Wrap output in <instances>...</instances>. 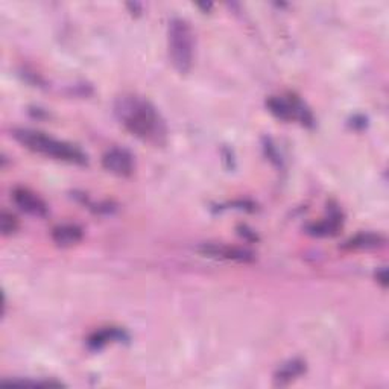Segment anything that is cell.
<instances>
[{
	"label": "cell",
	"mask_w": 389,
	"mask_h": 389,
	"mask_svg": "<svg viewBox=\"0 0 389 389\" xmlns=\"http://www.w3.org/2000/svg\"><path fill=\"white\" fill-rule=\"evenodd\" d=\"M114 114L129 134L153 146L167 143L166 120L153 102L136 94H122L114 104Z\"/></svg>",
	"instance_id": "cell-1"
},
{
	"label": "cell",
	"mask_w": 389,
	"mask_h": 389,
	"mask_svg": "<svg viewBox=\"0 0 389 389\" xmlns=\"http://www.w3.org/2000/svg\"><path fill=\"white\" fill-rule=\"evenodd\" d=\"M13 137L19 141L22 146L29 149V151L35 154L78 166H87L88 163L87 154L83 149L69 143V141L58 140L49 134H44L41 131H35L29 128H15L13 129Z\"/></svg>",
	"instance_id": "cell-2"
},
{
	"label": "cell",
	"mask_w": 389,
	"mask_h": 389,
	"mask_svg": "<svg viewBox=\"0 0 389 389\" xmlns=\"http://www.w3.org/2000/svg\"><path fill=\"white\" fill-rule=\"evenodd\" d=\"M167 50L174 69L180 75H188L194 59V34L188 20L174 17L167 28Z\"/></svg>",
	"instance_id": "cell-3"
},
{
	"label": "cell",
	"mask_w": 389,
	"mask_h": 389,
	"mask_svg": "<svg viewBox=\"0 0 389 389\" xmlns=\"http://www.w3.org/2000/svg\"><path fill=\"white\" fill-rule=\"evenodd\" d=\"M267 108L269 110L272 116H276L280 120H298L302 125L307 128H312L315 125L312 111L309 110L307 105L295 94H289L286 97L271 96L269 99H267Z\"/></svg>",
	"instance_id": "cell-4"
},
{
	"label": "cell",
	"mask_w": 389,
	"mask_h": 389,
	"mask_svg": "<svg viewBox=\"0 0 389 389\" xmlns=\"http://www.w3.org/2000/svg\"><path fill=\"white\" fill-rule=\"evenodd\" d=\"M102 167L120 178H128L134 174V157L125 148H111L102 157Z\"/></svg>",
	"instance_id": "cell-5"
},
{
	"label": "cell",
	"mask_w": 389,
	"mask_h": 389,
	"mask_svg": "<svg viewBox=\"0 0 389 389\" xmlns=\"http://www.w3.org/2000/svg\"><path fill=\"white\" fill-rule=\"evenodd\" d=\"M199 251L207 257L233 260L239 263H251L255 259V255L248 250L222 243H204L199 246Z\"/></svg>",
	"instance_id": "cell-6"
},
{
	"label": "cell",
	"mask_w": 389,
	"mask_h": 389,
	"mask_svg": "<svg viewBox=\"0 0 389 389\" xmlns=\"http://www.w3.org/2000/svg\"><path fill=\"white\" fill-rule=\"evenodd\" d=\"M13 201L22 211L31 216L44 218L49 213L46 202H44L37 193H34L32 190L26 188H15L13 190Z\"/></svg>",
	"instance_id": "cell-7"
},
{
	"label": "cell",
	"mask_w": 389,
	"mask_h": 389,
	"mask_svg": "<svg viewBox=\"0 0 389 389\" xmlns=\"http://www.w3.org/2000/svg\"><path fill=\"white\" fill-rule=\"evenodd\" d=\"M306 362L303 359H290L285 364L280 365V368L274 374V385L276 386H288L294 382L295 379L303 376L306 373Z\"/></svg>",
	"instance_id": "cell-8"
},
{
	"label": "cell",
	"mask_w": 389,
	"mask_h": 389,
	"mask_svg": "<svg viewBox=\"0 0 389 389\" xmlns=\"http://www.w3.org/2000/svg\"><path fill=\"white\" fill-rule=\"evenodd\" d=\"M84 232L81 227L73 224L58 225L52 229V241H54L61 248H70V246L78 245L83 241Z\"/></svg>",
	"instance_id": "cell-9"
},
{
	"label": "cell",
	"mask_w": 389,
	"mask_h": 389,
	"mask_svg": "<svg viewBox=\"0 0 389 389\" xmlns=\"http://www.w3.org/2000/svg\"><path fill=\"white\" fill-rule=\"evenodd\" d=\"M330 215L327 219L321 220V222L316 224H311L307 227V233L312 236H318V237H327V236H334L338 234L342 219H341V213L339 210L336 208H330Z\"/></svg>",
	"instance_id": "cell-10"
},
{
	"label": "cell",
	"mask_w": 389,
	"mask_h": 389,
	"mask_svg": "<svg viewBox=\"0 0 389 389\" xmlns=\"http://www.w3.org/2000/svg\"><path fill=\"white\" fill-rule=\"evenodd\" d=\"M113 341H128V334L119 330V329H105V330H99L93 333L90 338H88V347L92 350H101L102 347L107 346L108 342Z\"/></svg>",
	"instance_id": "cell-11"
},
{
	"label": "cell",
	"mask_w": 389,
	"mask_h": 389,
	"mask_svg": "<svg viewBox=\"0 0 389 389\" xmlns=\"http://www.w3.org/2000/svg\"><path fill=\"white\" fill-rule=\"evenodd\" d=\"M385 245V237L376 233H360L346 242L344 248L348 250H373Z\"/></svg>",
	"instance_id": "cell-12"
},
{
	"label": "cell",
	"mask_w": 389,
	"mask_h": 389,
	"mask_svg": "<svg viewBox=\"0 0 389 389\" xmlns=\"http://www.w3.org/2000/svg\"><path fill=\"white\" fill-rule=\"evenodd\" d=\"M17 228H19V220L13 213H8L3 210L0 213V232L3 236H11L17 232Z\"/></svg>",
	"instance_id": "cell-13"
},
{
	"label": "cell",
	"mask_w": 389,
	"mask_h": 389,
	"mask_svg": "<svg viewBox=\"0 0 389 389\" xmlns=\"http://www.w3.org/2000/svg\"><path fill=\"white\" fill-rule=\"evenodd\" d=\"M376 278L377 281L382 285V288H386L388 286V272H386V268H382V269H379L376 272Z\"/></svg>",
	"instance_id": "cell-14"
},
{
	"label": "cell",
	"mask_w": 389,
	"mask_h": 389,
	"mask_svg": "<svg viewBox=\"0 0 389 389\" xmlns=\"http://www.w3.org/2000/svg\"><path fill=\"white\" fill-rule=\"evenodd\" d=\"M127 8H129V11H131V14L132 15H140L141 14V5L140 3H137V2H134V3H127Z\"/></svg>",
	"instance_id": "cell-15"
},
{
	"label": "cell",
	"mask_w": 389,
	"mask_h": 389,
	"mask_svg": "<svg viewBox=\"0 0 389 389\" xmlns=\"http://www.w3.org/2000/svg\"><path fill=\"white\" fill-rule=\"evenodd\" d=\"M198 8H201L204 13H208L213 8V3H198Z\"/></svg>",
	"instance_id": "cell-16"
}]
</instances>
